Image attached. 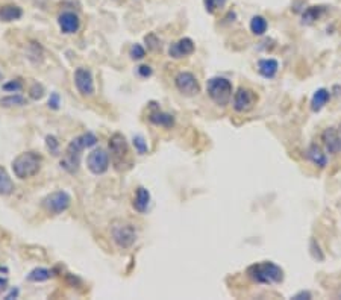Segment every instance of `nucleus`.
I'll list each match as a JSON object with an SVG mask.
<instances>
[{
	"mask_svg": "<svg viewBox=\"0 0 341 300\" xmlns=\"http://www.w3.org/2000/svg\"><path fill=\"white\" fill-rule=\"evenodd\" d=\"M96 143H97V138L91 132L82 134L80 137L74 138L67 146L65 156L61 159V167L64 170H67L68 173H76L77 168H79V164H80V152L85 147H93Z\"/></svg>",
	"mask_w": 341,
	"mask_h": 300,
	"instance_id": "nucleus-1",
	"label": "nucleus"
},
{
	"mask_svg": "<svg viewBox=\"0 0 341 300\" xmlns=\"http://www.w3.org/2000/svg\"><path fill=\"white\" fill-rule=\"evenodd\" d=\"M247 275L253 282L272 285L284 281V270L272 261L253 264L247 269Z\"/></svg>",
	"mask_w": 341,
	"mask_h": 300,
	"instance_id": "nucleus-2",
	"label": "nucleus"
},
{
	"mask_svg": "<svg viewBox=\"0 0 341 300\" xmlns=\"http://www.w3.org/2000/svg\"><path fill=\"white\" fill-rule=\"evenodd\" d=\"M41 162L42 158L36 152H24L12 161V172L18 179H29L39 172Z\"/></svg>",
	"mask_w": 341,
	"mask_h": 300,
	"instance_id": "nucleus-3",
	"label": "nucleus"
},
{
	"mask_svg": "<svg viewBox=\"0 0 341 300\" xmlns=\"http://www.w3.org/2000/svg\"><path fill=\"white\" fill-rule=\"evenodd\" d=\"M206 93L219 106H226L232 99V83L226 77H211L206 82Z\"/></svg>",
	"mask_w": 341,
	"mask_h": 300,
	"instance_id": "nucleus-4",
	"label": "nucleus"
},
{
	"mask_svg": "<svg viewBox=\"0 0 341 300\" xmlns=\"http://www.w3.org/2000/svg\"><path fill=\"white\" fill-rule=\"evenodd\" d=\"M111 235H112L114 243L120 249L131 247L135 243V240H137V231H135L134 225H131L127 222H115V223H112Z\"/></svg>",
	"mask_w": 341,
	"mask_h": 300,
	"instance_id": "nucleus-5",
	"label": "nucleus"
},
{
	"mask_svg": "<svg viewBox=\"0 0 341 300\" xmlns=\"http://www.w3.org/2000/svg\"><path fill=\"white\" fill-rule=\"evenodd\" d=\"M70 203H71V197L68 193L62 191V190H58V191H53L50 193L49 196H46L42 199V208L50 212V214H62L64 211H67L70 208Z\"/></svg>",
	"mask_w": 341,
	"mask_h": 300,
	"instance_id": "nucleus-6",
	"label": "nucleus"
},
{
	"mask_svg": "<svg viewBox=\"0 0 341 300\" xmlns=\"http://www.w3.org/2000/svg\"><path fill=\"white\" fill-rule=\"evenodd\" d=\"M175 85H176L178 91L187 97H193L200 93V83H199L197 77L190 71H181L175 77Z\"/></svg>",
	"mask_w": 341,
	"mask_h": 300,
	"instance_id": "nucleus-7",
	"label": "nucleus"
},
{
	"mask_svg": "<svg viewBox=\"0 0 341 300\" xmlns=\"http://www.w3.org/2000/svg\"><path fill=\"white\" fill-rule=\"evenodd\" d=\"M258 102V96L255 91L249 88H238L237 93L234 94V109L237 112H249L253 109V106Z\"/></svg>",
	"mask_w": 341,
	"mask_h": 300,
	"instance_id": "nucleus-8",
	"label": "nucleus"
},
{
	"mask_svg": "<svg viewBox=\"0 0 341 300\" xmlns=\"http://www.w3.org/2000/svg\"><path fill=\"white\" fill-rule=\"evenodd\" d=\"M74 85L77 88V91L85 96L90 97L94 94V79H93V73L90 68L87 67H79L74 71Z\"/></svg>",
	"mask_w": 341,
	"mask_h": 300,
	"instance_id": "nucleus-9",
	"label": "nucleus"
},
{
	"mask_svg": "<svg viewBox=\"0 0 341 300\" xmlns=\"http://www.w3.org/2000/svg\"><path fill=\"white\" fill-rule=\"evenodd\" d=\"M88 170L94 175H103L109 168V155L103 149L93 150L87 158Z\"/></svg>",
	"mask_w": 341,
	"mask_h": 300,
	"instance_id": "nucleus-10",
	"label": "nucleus"
},
{
	"mask_svg": "<svg viewBox=\"0 0 341 300\" xmlns=\"http://www.w3.org/2000/svg\"><path fill=\"white\" fill-rule=\"evenodd\" d=\"M109 152H111L114 164L118 168V165H121V162L124 161V158L127 155V143L121 134H114L109 138Z\"/></svg>",
	"mask_w": 341,
	"mask_h": 300,
	"instance_id": "nucleus-11",
	"label": "nucleus"
},
{
	"mask_svg": "<svg viewBox=\"0 0 341 300\" xmlns=\"http://www.w3.org/2000/svg\"><path fill=\"white\" fill-rule=\"evenodd\" d=\"M194 49H196V46H194V41L191 38H181L179 41L173 42L168 47V55L173 59H181V58H185V56L191 55L194 52Z\"/></svg>",
	"mask_w": 341,
	"mask_h": 300,
	"instance_id": "nucleus-12",
	"label": "nucleus"
},
{
	"mask_svg": "<svg viewBox=\"0 0 341 300\" xmlns=\"http://www.w3.org/2000/svg\"><path fill=\"white\" fill-rule=\"evenodd\" d=\"M58 24H59V29L62 33H76L80 27V20L79 17L74 14V12H70V11H65L62 14H59L58 17Z\"/></svg>",
	"mask_w": 341,
	"mask_h": 300,
	"instance_id": "nucleus-13",
	"label": "nucleus"
},
{
	"mask_svg": "<svg viewBox=\"0 0 341 300\" xmlns=\"http://www.w3.org/2000/svg\"><path fill=\"white\" fill-rule=\"evenodd\" d=\"M322 141L326 147V150L332 155L341 152V137L335 127H328L322 134Z\"/></svg>",
	"mask_w": 341,
	"mask_h": 300,
	"instance_id": "nucleus-14",
	"label": "nucleus"
},
{
	"mask_svg": "<svg viewBox=\"0 0 341 300\" xmlns=\"http://www.w3.org/2000/svg\"><path fill=\"white\" fill-rule=\"evenodd\" d=\"M307 156H308V159H310L314 165H317V167H320V168H323V167L328 165V156H326V153L322 150V147L317 146V144H311V146L308 147Z\"/></svg>",
	"mask_w": 341,
	"mask_h": 300,
	"instance_id": "nucleus-15",
	"label": "nucleus"
},
{
	"mask_svg": "<svg viewBox=\"0 0 341 300\" xmlns=\"http://www.w3.org/2000/svg\"><path fill=\"white\" fill-rule=\"evenodd\" d=\"M149 203H150V193L149 190H146L144 187H140L135 193V197H134V208L135 211L138 212H146L147 208H149Z\"/></svg>",
	"mask_w": 341,
	"mask_h": 300,
	"instance_id": "nucleus-16",
	"label": "nucleus"
},
{
	"mask_svg": "<svg viewBox=\"0 0 341 300\" xmlns=\"http://www.w3.org/2000/svg\"><path fill=\"white\" fill-rule=\"evenodd\" d=\"M23 9L17 5H3L0 6V21L3 23H11L18 18H21Z\"/></svg>",
	"mask_w": 341,
	"mask_h": 300,
	"instance_id": "nucleus-17",
	"label": "nucleus"
},
{
	"mask_svg": "<svg viewBox=\"0 0 341 300\" xmlns=\"http://www.w3.org/2000/svg\"><path fill=\"white\" fill-rule=\"evenodd\" d=\"M278 70H279V62L276 59L269 58V59H261L258 62V71H260V74L264 76V77H267V79L275 77L276 73H278Z\"/></svg>",
	"mask_w": 341,
	"mask_h": 300,
	"instance_id": "nucleus-18",
	"label": "nucleus"
},
{
	"mask_svg": "<svg viewBox=\"0 0 341 300\" xmlns=\"http://www.w3.org/2000/svg\"><path fill=\"white\" fill-rule=\"evenodd\" d=\"M331 99V93L326 88H320L314 93L313 99H311V109L314 112H319L325 108V105L329 102Z\"/></svg>",
	"mask_w": 341,
	"mask_h": 300,
	"instance_id": "nucleus-19",
	"label": "nucleus"
},
{
	"mask_svg": "<svg viewBox=\"0 0 341 300\" xmlns=\"http://www.w3.org/2000/svg\"><path fill=\"white\" fill-rule=\"evenodd\" d=\"M149 120H150L153 124H156V126H164V127H172V126H173V123H175L173 115L165 114V112H161V111H155V112H152V114H150V117H149Z\"/></svg>",
	"mask_w": 341,
	"mask_h": 300,
	"instance_id": "nucleus-20",
	"label": "nucleus"
},
{
	"mask_svg": "<svg viewBox=\"0 0 341 300\" xmlns=\"http://www.w3.org/2000/svg\"><path fill=\"white\" fill-rule=\"evenodd\" d=\"M323 12H325L323 6H310L302 14V23L304 24H313L316 20H319L322 17Z\"/></svg>",
	"mask_w": 341,
	"mask_h": 300,
	"instance_id": "nucleus-21",
	"label": "nucleus"
},
{
	"mask_svg": "<svg viewBox=\"0 0 341 300\" xmlns=\"http://www.w3.org/2000/svg\"><path fill=\"white\" fill-rule=\"evenodd\" d=\"M267 27H269V23H267V20L263 15L252 17V20H250V30H252L253 35H264Z\"/></svg>",
	"mask_w": 341,
	"mask_h": 300,
	"instance_id": "nucleus-22",
	"label": "nucleus"
},
{
	"mask_svg": "<svg viewBox=\"0 0 341 300\" xmlns=\"http://www.w3.org/2000/svg\"><path fill=\"white\" fill-rule=\"evenodd\" d=\"M52 272L49 269H44V267H38V269H33L29 275H27V281L30 282H46L52 278Z\"/></svg>",
	"mask_w": 341,
	"mask_h": 300,
	"instance_id": "nucleus-23",
	"label": "nucleus"
},
{
	"mask_svg": "<svg viewBox=\"0 0 341 300\" xmlns=\"http://www.w3.org/2000/svg\"><path fill=\"white\" fill-rule=\"evenodd\" d=\"M14 191V182L3 167H0V196H8Z\"/></svg>",
	"mask_w": 341,
	"mask_h": 300,
	"instance_id": "nucleus-24",
	"label": "nucleus"
},
{
	"mask_svg": "<svg viewBox=\"0 0 341 300\" xmlns=\"http://www.w3.org/2000/svg\"><path fill=\"white\" fill-rule=\"evenodd\" d=\"M26 99L20 94H12V96H6L0 99V105L2 106H23L26 105Z\"/></svg>",
	"mask_w": 341,
	"mask_h": 300,
	"instance_id": "nucleus-25",
	"label": "nucleus"
},
{
	"mask_svg": "<svg viewBox=\"0 0 341 300\" xmlns=\"http://www.w3.org/2000/svg\"><path fill=\"white\" fill-rule=\"evenodd\" d=\"M226 2H228V0H203V5H205L206 12L214 14V12L220 11L222 8H225Z\"/></svg>",
	"mask_w": 341,
	"mask_h": 300,
	"instance_id": "nucleus-26",
	"label": "nucleus"
},
{
	"mask_svg": "<svg viewBox=\"0 0 341 300\" xmlns=\"http://www.w3.org/2000/svg\"><path fill=\"white\" fill-rule=\"evenodd\" d=\"M129 55H131V58L135 59V61L143 59V58L146 56V49H144L141 44H134V46L131 47V50H129Z\"/></svg>",
	"mask_w": 341,
	"mask_h": 300,
	"instance_id": "nucleus-27",
	"label": "nucleus"
},
{
	"mask_svg": "<svg viewBox=\"0 0 341 300\" xmlns=\"http://www.w3.org/2000/svg\"><path fill=\"white\" fill-rule=\"evenodd\" d=\"M134 146H135V149H137V152H138L140 155H146V153L149 152L147 143L144 141V138H143L141 135L134 137Z\"/></svg>",
	"mask_w": 341,
	"mask_h": 300,
	"instance_id": "nucleus-28",
	"label": "nucleus"
},
{
	"mask_svg": "<svg viewBox=\"0 0 341 300\" xmlns=\"http://www.w3.org/2000/svg\"><path fill=\"white\" fill-rule=\"evenodd\" d=\"M21 88H23V83L18 79H15V80L12 79V80L6 82L3 85V90L8 91V93H18V91H21Z\"/></svg>",
	"mask_w": 341,
	"mask_h": 300,
	"instance_id": "nucleus-29",
	"label": "nucleus"
},
{
	"mask_svg": "<svg viewBox=\"0 0 341 300\" xmlns=\"http://www.w3.org/2000/svg\"><path fill=\"white\" fill-rule=\"evenodd\" d=\"M46 144H47V149L50 150V153L58 155V150H59V143H58V140H56L55 137L49 135V137L46 138Z\"/></svg>",
	"mask_w": 341,
	"mask_h": 300,
	"instance_id": "nucleus-30",
	"label": "nucleus"
},
{
	"mask_svg": "<svg viewBox=\"0 0 341 300\" xmlns=\"http://www.w3.org/2000/svg\"><path fill=\"white\" fill-rule=\"evenodd\" d=\"M146 44H147V49L155 50V49L159 47V39L156 38L155 33H149V35L146 36Z\"/></svg>",
	"mask_w": 341,
	"mask_h": 300,
	"instance_id": "nucleus-31",
	"label": "nucleus"
},
{
	"mask_svg": "<svg viewBox=\"0 0 341 300\" xmlns=\"http://www.w3.org/2000/svg\"><path fill=\"white\" fill-rule=\"evenodd\" d=\"M42 96H44V88H42V85L35 83V85L30 88V97L35 99V100H39Z\"/></svg>",
	"mask_w": 341,
	"mask_h": 300,
	"instance_id": "nucleus-32",
	"label": "nucleus"
},
{
	"mask_svg": "<svg viewBox=\"0 0 341 300\" xmlns=\"http://www.w3.org/2000/svg\"><path fill=\"white\" fill-rule=\"evenodd\" d=\"M49 108H52V109L59 108V94L58 93H52V96L49 99Z\"/></svg>",
	"mask_w": 341,
	"mask_h": 300,
	"instance_id": "nucleus-33",
	"label": "nucleus"
},
{
	"mask_svg": "<svg viewBox=\"0 0 341 300\" xmlns=\"http://www.w3.org/2000/svg\"><path fill=\"white\" fill-rule=\"evenodd\" d=\"M138 74L141 77H149V76H152V68L149 65H140L138 67Z\"/></svg>",
	"mask_w": 341,
	"mask_h": 300,
	"instance_id": "nucleus-34",
	"label": "nucleus"
},
{
	"mask_svg": "<svg viewBox=\"0 0 341 300\" xmlns=\"http://www.w3.org/2000/svg\"><path fill=\"white\" fill-rule=\"evenodd\" d=\"M293 299H296V300L311 299V293H310V291H301V293H297L296 296H293Z\"/></svg>",
	"mask_w": 341,
	"mask_h": 300,
	"instance_id": "nucleus-35",
	"label": "nucleus"
},
{
	"mask_svg": "<svg viewBox=\"0 0 341 300\" xmlns=\"http://www.w3.org/2000/svg\"><path fill=\"white\" fill-rule=\"evenodd\" d=\"M8 288V279L6 278H0V293H3Z\"/></svg>",
	"mask_w": 341,
	"mask_h": 300,
	"instance_id": "nucleus-36",
	"label": "nucleus"
},
{
	"mask_svg": "<svg viewBox=\"0 0 341 300\" xmlns=\"http://www.w3.org/2000/svg\"><path fill=\"white\" fill-rule=\"evenodd\" d=\"M17 296H18V290L15 288V290H12V291H11V293H9V294H8V296H6L5 299H12V297L15 299Z\"/></svg>",
	"mask_w": 341,
	"mask_h": 300,
	"instance_id": "nucleus-37",
	"label": "nucleus"
}]
</instances>
